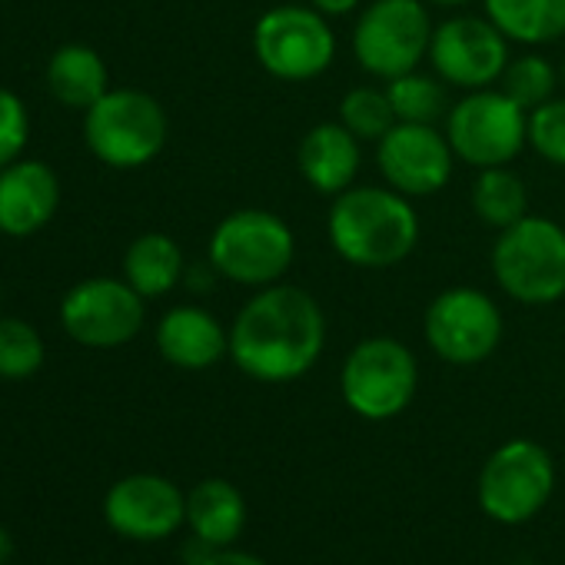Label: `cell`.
Masks as SVG:
<instances>
[{"mask_svg": "<svg viewBox=\"0 0 565 565\" xmlns=\"http://www.w3.org/2000/svg\"><path fill=\"white\" fill-rule=\"evenodd\" d=\"M186 522L196 539L223 548L233 545L246 522L243 492L226 479H203L186 492Z\"/></svg>", "mask_w": 565, "mask_h": 565, "instance_id": "obj_21", "label": "cell"}, {"mask_svg": "<svg viewBox=\"0 0 565 565\" xmlns=\"http://www.w3.org/2000/svg\"><path fill=\"white\" fill-rule=\"evenodd\" d=\"M147 320V300L120 276H90L61 300L64 333L87 350L127 347Z\"/></svg>", "mask_w": 565, "mask_h": 565, "instance_id": "obj_11", "label": "cell"}, {"mask_svg": "<svg viewBox=\"0 0 565 565\" xmlns=\"http://www.w3.org/2000/svg\"><path fill=\"white\" fill-rule=\"evenodd\" d=\"M28 137H31V114L24 97L0 87V170L24 157Z\"/></svg>", "mask_w": 565, "mask_h": 565, "instance_id": "obj_29", "label": "cell"}, {"mask_svg": "<svg viewBox=\"0 0 565 565\" xmlns=\"http://www.w3.org/2000/svg\"><path fill=\"white\" fill-rule=\"evenodd\" d=\"M509 38L489 21L459 14L433 31L429 64L433 74L459 90H482L502 81L509 67Z\"/></svg>", "mask_w": 565, "mask_h": 565, "instance_id": "obj_13", "label": "cell"}, {"mask_svg": "<svg viewBox=\"0 0 565 565\" xmlns=\"http://www.w3.org/2000/svg\"><path fill=\"white\" fill-rule=\"evenodd\" d=\"M386 94L399 124H439L449 114V94L436 74L429 77L409 71L396 81H386Z\"/></svg>", "mask_w": 565, "mask_h": 565, "instance_id": "obj_24", "label": "cell"}, {"mask_svg": "<svg viewBox=\"0 0 565 565\" xmlns=\"http://www.w3.org/2000/svg\"><path fill=\"white\" fill-rule=\"evenodd\" d=\"M307 4L317 8L327 18H347V14H353L363 4V0H307Z\"/></svg>", "mask_w": 565, "mask_h": 565, "instance_id": "obj_30", "label": "cell"}, {"mask_svg": "<svg viewBox=\"0 0 565 565\" xmlns=\"http://www.w3.org/2000/svg\"><path fill=\"white\" fill-rule=\"evenodd\" d=\"M360 140L340 120H323L310 127L297 147L300 177L320 196H340L343 190H350L360 177Z\"/></svg>", "mask_w": 565, "mask_h": 565, "instance_id": "obj_18", "label": "cell"}, {"mask_svg": "<svg viewBox=\"0 0 565 565\" xmlns=\"http://www.w3.org/2000/svg\"><path fill=\"white\" fill-rule=\"evenodd\" d=\"M419 386V363L413 350L393 337H366L360 340L340 370L343 403L373 423L399 416Z\"/></svg>", "mask_w": 565, "mask_h": 565, "instance_id": "obj_9", "label": "cell"}, {"mask_svg": "<svg viewBox=\"0 0 565 565\" xmlns=\"http://www.w3.org/2000/svg\"><path fill=\"white\" fill-rule=\"evenodd\" d=\"M44 84L61 107L90 110L110 90V71L104 57L87 44H64L44 67Z\"/></svg>", "mask_w": 565, "mask_h": 565, "instance_id": "obj_19", "label": "cell"}, {"mask_svg": "<svg viewBox=\"0 0 565 565\" xmlns=\"http://www.w3.org/2000/svg\"><path fill=\"white\" fill-rule=\"evenodd\" d=\"M206 565H266L263 558H256V555H249V552H236V548H216L213 552V558L206 562Z\"/></svg>", "mask_w": 565, "mask_h": 565, "instance_id": "obj_31", "label": "cell"}, {"mask_svg": "<svg viewBox=\"0 0 565 565\" xmlns=\"http://www.w3.org/2000/svg\"><path fill=\"white\" fill-rule=\"evenodd\" d=\"M529 147L552 167H565V97L529 110Z\"/></svg>", "mask_w": 565, "mask_h": 565, "instance_id": "obj_28", "label": "cell"}, {"mask_svg": "<svg viewBox=\"0 0 565 565\" xmlns=\"http://www.w3.org/2000/svg\"><path fill=\"white\" fill-rule=\"evenodd\" d=\"M552 489V456L532 439H512L486 459L479 476V505L495 522L522 525L548 502Z\"/></svg>", "mask_w": 565, "mask_h": 565, "instance_id": "obj_12", "label": "cell"}, {"mask_svg": "<svg viewBox=\"0 0 565 565\" xmlns=\"http://www.w3.org/2000/svg\"><path fill=\"white\" fill-rule=\"evenodd\" d=\"M167 110L157 97L134 87H110L84 110V143L110 170H140L167 147Z\"/></svg>", "mask_w": 565, "mask_h": 565, "instance_id": "obj_5", "label": "cell"}, {"mask_svg": "<svg viewBox=\"0 0 565 565\" xmlns=\"http://www.w3.org/2000/svg\"><path fill=\"white\" fill-rule=\"evenodd\" d=\"M505 323L499 303L476 287H449L433 297L423 317L429 350L452 366H476L502 343Z\"/></svg>", "mask_w": 565, "mask_h": 565, "instance_id": "obj_10", "label": "cell"}, {"mask_svg": "<svg viewBox=\"0 0 565 565\" xmlns=\"http://www.w3.org/2000/svg\"><path fill=\"white\" fill-rule=\"evenodd\" d=\"M426 4H436V8H456V4H469V0H426Z\"/></svg>", "mask_w": 565, "mask_h": 565, "instance_id": "obj_33", "label": "cell"}, {"mask_svg": "<svg viewBox=\"0 0 565 565\" xmlns=\"http://www.w3.org/2000/svg\"><path fill=\"white\" fill-rule=\"evenodd\" d=\"M104 515L114 532L137 542H153L173 535L186 522V495L163 476L137 472L110 486Z\"/></svg>", "mask_w": 565, "mask_h": 565, "instance_id": "obj_15", "label": "cell"}, {"mask_svg": "<svg viewBox=\"0 0 565 565\" xmlns=\"http://www.w3.org/2000/svg\"><path fill=\"white\" fill-rule=\"evenodd\" d=\"M327 236L337 256L360 269H390L419 243V216L393 186H350L333 196Z\"/></svg>", "mask_w": 565, "mask_h": 565, "instance_id": "obj_2", "label": "cell"}, {"mask_svg": "<svg viewBox=\"0 0 565 565\" xmlns=\"http://www.w3.org/2000/svg\"><path fill=\"white\" fill-rule=\"evenodd\" d=\"M327 347L320 300L290 282L256 290L230 327V360L256 383H294L307 376Z\"/></svg>", "mask_w": 565, "mask_h": 565, "instance_id": "obj_1", "label": "cell"}, {"mask_svg": "<svg viewBox=\"0 0 565 565\" xmlns=\"http://www.w3.org/2000/svg\"><path fill=\"white\" fill-rule=\"evenodd\" d=\"M499 87L525 110H535L539 104L552 100L555 97V87H558V67L542 57V54H519L509 61Z\"/></svg>", "mask_w": 565, "mask_h": 565, "instance_id": "obj_27", "label": "cell"}, {"mask_svg": "<svg viewBox=\"0 0 565 565\" xmlns=\"http://www.w3.org/2000/svg\"><path fill=\"white\" fill-rule=\"evenodd\" d=\"M61 206V180L44 160H14L0 170V236H34Z\"/></svg>", "mask_w": 565, "mask_h": 565, "instance_id": "obj_16", "label": "cell"}, {"mask_svg": "<svg viewBox=\"0 0 565 565\" xmlns=\"http://www.w3.org/2000/svg\"><path fill=\"white\" fill-rule=\"evenodd\" d=\"M472 213L495 233L529 216V190L509 167H486L472 180Z\"/></svg>", "mask_w": 565, "mask_h": 565, "instance_id": "obj_23", "label": "cell"}, {"mask_svg": "<svg viewBox=\"0 0 565 565\" xmlns=\"http://www.w3.org/2000/svg\"><path fill=\"white\" fill-rule=\"evenodd\" d=\"M433 31L426 0H370L353 28V57L370 77L396 81L429 57Z\"/></svg>", "mask_w": 565, "mask_h": 565, "instance_id": "obj_7", "label": "cell"}, {"mask_svg": "<svg viewBox=\"0 0 565 565\" xmlns=\"http://www.w3.org/2000/svg\"><path fill=\"white\" fill-rule=\"evenodd\" d=\"M492 276L512 303L552 307L565 300V230L535 213L499 230Z\"/></svg>", "mask_w": 565, "mask_h": 565, "instance_id": "obj_4", "label": "cell"}, {"mask_svg": "<svg viewBox=\"0 0 565 565\" xmlns=\"http://www.w3.org/2000/svg\"><path fill=\"white\" fill-rule=\"evenodd\" d=\"M482 8L509 44L542 47L565 34V0H482Z\"/></svg>", "mask_w": 565, "mask_h": 565, "instance_id": "obj_22", "label": "cell"}, {"mask_svg": "<svg viewBox=\"0 0 565 565\" xmlns=\"http://www.w3.org/2000/svg\"><path fill=\"white\" fill-rule=\"evenodd\" d=\"M256 64L287 84L323 77L337 61V34L330 18L310 4H276L253 28Z\"/></svg>", "mask_w": 565, "mask_h": 565, "instance_id": "obj_6", "label": "cell"}, {"mask_svg": "<svg viewBox=\"0 0 565 565\" xmlns=\"http://www.w3.org/2000/svg\"><path fill=\"white\" fill-rule=\"evenodd\" d=\"M186 276L183 249L167 233H140L124 253V279L143 297L160 300L177 290Z\"/></svg>", "mask_w": 565, "mask_h": 565, "instance_id": "obj_20", "label": "cell"}, {"mask_svg": "<svg viewBox=\"0 0 565 565\" xmlns=\"http://www.w3.org/2000/svg\"><path fill=\"white\" fill-rule=\"evenodd\" d=\"M157 350L170 366L200 373L230 356V330L210 310L183 303L157 323Z\"/></svg>", "mask_w": 565, "mask_h": 565, "instance_id": "obj_17", "label": "cell"}, {"mask_svg": "<svg viewBox=\"0 0 565 565\" xmlns=\"http://www.w3.org/2000/svg\"><path fill=\"white\" fill-rule=\"evenodd\" d=\"M47 360L44 337L18 317H0V380H31Z\"/></svg>", "mask_w": 565, "mask_h": 565, "instance_id": "obj_26", "label": "cell"}, {"mask_svg": "<svg viewBox=\"0 0 565 565\" xmlns=\"http://www.w3.org/2000/svg\"><path fill=\"white\" fill-rule=\"evenodd\" d=\"M376 163L386 186L416 200L446 190L452 180L456 153L446 130L439 134L436 124H396L376 143Z\"/></svg>", "mask_w": 565, "mask_h": 565, "instance_id": "obj_14", "label": "cell"}, {"mask_svg": "<svg viewBox=\"0 0 565 565\" xmlns=\"http://www.w3.org/2000/svg\"><path fill=\"white\" fill-rule=\"evenodd\" d=\"M446 137L456 160L476 170L509 167L522 147H529V110L502 87L466 90V97L446 114Z\"/></svg>", "mask_w": 565, "mask_h": 565, "instance_id": "obj_8", "label": "cell"}, {"mask_svg": "<svg viewBox=\"0 0 565 565\" xmlns=\"http://www.w3.org/2000/svg\"><path fill=\"white\" fill-rule=\"evenodd\" d=\"M340 124L360 140V143H380L399 120L390 104L386 87H353L340 100Z\"/></svg>", "mask_w": 565, "mask_h": 565, "instance_id": "obj_25", "label": "cell"}, {"mask_svg": "<svg viewBox=\"0 0 565 565\" xmlns=\"http://www.w3.org/2000/svg\"><path fill=\"white\" fill-rule=\"evenodd\" d=\"M11 548H14V542H11V532L0 525V565H4L8 558H11Z\"/></svg>", "mask_w": 565, "mask_h": 565, "instance_id": "obj_32", "label": "cell"}, {"mask_svg": "<svg viewBox=\"0 0 565 565\" xmlns=\"http://www.w3.org/2000/svg\"><path fill=\"white\" fill-rule=\"evenodd\" d=\"M206 259L216 276L236 282V287L263 290L282 282V276L294 269L297 233L273 210H233L213 226Z\"/></svg>", "mask_w": 565, "mask_h": 565, "instance_id": "obj_3", "label": "cell"}, {"mask_svg": "<svg viewBox=\"0 0 565 565\" xmlns=\"http://www.w3.org/2000/svg\"><path fill=\"white\" fill-rule=\"evenodd\" d=\"M558 84H562V87H565V64H562V67H558Z\"/></svg>", "mask_w": 565, "mask_h": 565, "instance_id": "obj_34", "label": "cell"}]
</instances>
